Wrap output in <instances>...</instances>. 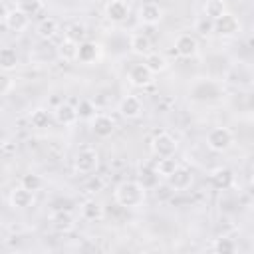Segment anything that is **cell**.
<instances>
[{
    "mask_svg": "<svg viewBox=\"0 0 254 254\" xmlns=\"http://www.w3.org/2000/svg\"><path fill=\"white\" fill-rule=\"evenodd\" d=\"M99 56H101V46H99L97 42H93V40H83V42H79V46H77V60H75V62L87 65V64L97 62Z\"/></svg>",
    "mask_w": 254,
    "mask_h": 254,
    "instance_id": "obj_17",
    "label": "cell"
},
{
    "mask_svg": "<svg viewBox=\"0 0 254 254\" xmlns=\"http://www.w3.org/2000/svg\"><path fill=\"white\" fill-rule=\"evenodd\" d=\"M50 222L58 232H69L75 228V216L67 208H58L50 214Z\"/></svg>",
    "mask_w": 254,
    "mask_h": 254,
    "instance_id": "obj_16",
    "label": "cell"
},
{
    "mask_svg": "<svg viewBox=\"0 0 254 254\" xmlns=\"http://www.w3.org/2000/svg\"><path fill=\"white\" fill-rule=\"evenodd\" d=\"M210 248H212L216 254H232V252L238 250V244L234 242V238L222 234V236H218V238L212 240V246H210Z\"/></svg>",
    "mask_w": 254,
    "mask_h": 254,
    "instance_id": "obj_27",
    "label": "cell"
},
{
    "mask_svg": "<svg viewBox=\"0 0 254 254\" xmlns=\"http://www.w3.org/2000/svg\"><path fill=\"white\" fill-rule=\"evenodd\" d=\"M6 14H8V6L0 0V24H4V18H6Z\"/></svg>",
    "mask_w": 254,
    "mask_h": 254,
    "instance_id": "obj_36",
    "label": "cell"
},
{
    "mask_svg": "<svg viewBox=\"0 0 254 254\" xmlns=\"http://www.w3.org/2000/svg\"><path fill=\"white\" fill-rule=\"evenodd\" d=\"M204 143H206V147H208L210 151H214V153H226V151L234 145V133H232V129L218 125V127H212V129L206 133Z\"/></svg>",
    "mask_w": 254,
    "mask_h": 254,
    "instance_id": "obj_2",
    "label": "cell"
},
{
    "mask_svg": "<svg viewBox=\"0 0 254 254\" xmlns=\"http://www.w3.org/2000/svg\"><path fill=\"white\" fill-rule=\"evenodd\" d=\"M167 183H169V187H171L173 190L183 192V190H189V189L192 187L194 177H192V171H190V169H187L185 165H179V167L175 169V173L167 179Z\"/></svg>",
    "mask_w": 254,
    "mask_h": 254,
    "instance_id": "obj_10",
    "label": "cell"
},
{
    "mask_svg": "<svg viewBox=\"0 0 254 254\" xmlns=\"http://www.w3.org/2000/svg\"><path fill=\"white\" fill-rule=\"evenodd\" d=\"M127 81L133 85V87H149L153 81H155V73L145 65V64H135L129 67L127 71Z\"/></svg>",
    "mask_w": 254,
    "mask_h": 254,
    "instance_id": "obj_6",
    "label": "cell"
},
{
    "mask_svg": "<svg viewBox=\"0 0 254 254\" xmlns=\"http://www.w3.org/2000/svg\"><path fill=\"white\" fill-rule=\"evenodd\" d=\"M4 26L10 32H14V34H22L30 26V16H26L24 12H20L18 8H12V10H8V14L4 18Z\"/></svg>",
    "mask_w": 254,
    "mask_h": 254,
    "instance_id": "obj_18",
    "label": "cell"
},
{
    "mask_svg": "<svg viewBox=\"0 0 254 254\" xmlns=\"http://www.w3.org/2000/svg\"><path fill=\"white\" fill-rule=\"evenodd\" d=\"M194 30L200 34V36H210L214 34V20L206 18V16H200L196 22H194Z\"/></svg>",
    "mask_w": 254,
    "mask_h": 254,
    "instance_id": "obj_34",
    "label": "cell"
},
{
    "mask_svg": "<svg viewBox=\"0 0 254 254\" xmlns=\"http://www.w3.org/2000/svg\"><path fill=\"white\" fill-rule=\"evenodd\" d=\"M50 121H52V113H50L46 107H36V109L30 113V123H32V127H36V129L48 127Z\"/></svg>",
    "mask_w": 254,
    "mask_h": 254,
    "instance_id": "obj_28",
    "label": "cell"
},
{
    "mask_svg": "<svg viewBox=\"0 0 254 254\" xmlns=\"http://www.w3.org/2000/svg\"><path fill=\"white\" fill-rule=\"evenodd\" d=\"M163 16H165V10H163V6H159L157 2H145V4H141L139 10H137V18H139V22L145 24V26H155V24H159V22L163 20Z\"/></svg>",
    "mask_w": 254,
    "mask_h": 254,
    "instance_id": "obj_11",
    "label": "cell"
},
{
    "mask_svg": "<svg viewBox=\"0 0 254 254\" xmlns=\"http://www.w3.org/2000/svg\"><path fill=\"white\" fill-rule=\"evenodd\" d=\"M14 87V79L6 73V71H0V95H6L10 93Z\"/></svg>",
    "mask_w": 254,
    "mask_h": 254,
    "instance_id": "obj_35",
    "label": "cell"
},
{
    "mask_svg": "<svg viewBox=\"0 0 254 254\" xmlns=\"http://www.w3.org/2000/svg\"><path fill=\"white\" fill-rule=\"evenodd\" d=\"M202 12H204L206 18L216 20L226 12V4H224V0H206L204 6H202Z\"/></svg>",
    "mask_w": 254,
    "mask_h": 254,
    "instance_id": "obj_29",
    "label": "cell"
},
{
    "mask_svg": "<svg viewBox=\"0 0 254 254\" xmlns=\"http://www.w3.org/2000/svg\"><path fill=\"white\" fill-rule=\"evenodd\" d=\"M117 111L125 119H137L143 113V101L137 95H123L117 103Z\"/></svg>",
    "mask_w": 254,
    "mask_h": 254,
    "instance_id": "obj_12",
    "label": "cell"
},
{
    "mask_svg": "<svg viewBox=\"0 0 254 254\" xmlns=\"http://www.w3.org/2000/svg\"><path fill=\"white\" fill-rule=\"evenodd\" d=\"M175 52L181 56V58H194L198 54V40L194 34H189V32H183L175 38Z\"/></svg>",
    "mask_w": 254,
    "mask_h": 254,
    "instance_id": "obj_8",
    "label": "cell"
},
{
    "mask_svg": "<svg viewBox=\"0 0 254 254\" xmlns=\"http://www.w3.org/2000/svg\"><path fill=\"white\" fill-rule=\"evenodd\" d=\"M139 183L149 190V189H153V187H157V183H159V175H157V171H155V165L153 163H149V161H143L141 165H139Z\"/></svg>",
    "mask_w": 254,
    "mask_h": 254,
    "instance_id": "obj_21",
    "label": "cell"
},
{
    "mask_svg": "<svg viewBox=\"0 0 254 254\" xmlns=\"http://www.w3.org/2000/svg\"><path fill=\"white\" fill-rule=\"evenodd\" d=\"M85 26L83 24H79V22H73V24H69L67 28H65V38L67 40H71V42H83L85 40Z\"/></svg>",
    "mask_w": 254,
    "mask_h": 254,
    "instance_id": "obj_32",
    "label": "cell"
},
{
    "mask_svg": "<svg viewBox=\"0 0 254 254\" xmlns=\"http://www.w3.org/2000/svg\"><path fill=\"white\" fill-rule=\"evenodd\" d=\"M77 46H79L77 42H71V40L64 38V40L58 44L56 54H58V58H60L62 62H65V64L75 62V60H77Z\"/></svg>",
    "mask_w": 254,
    "mask_h": 254,
    "instance_id": "obj_22",
    "label": "cell"
},
{
    "mask_svg": "<svg viewBox=\"0 0 254 254\" xmlns=\"http://www.w3.org/2000/svg\"><path fill=\"white\" fill-rule=\"evenodd\" d=\"M234 171L230 169V167H226V165H220V167H216V169H212L210 171V183H212V187L214 189H218V190H226V189H230L232 185H234Z\"/></svg>",
    "mask_w": 254,
    "mask_h": 254,
    "instance_id": "obj_14",
    "label": "cell"
},
{
    "mask_svg": "<svg viewBox=\"0 0 254 254\" xmlns=\"http://www.w3.org/2000/svg\"><path fill=\"white\" fill-rule=\"evenodd\" d=\"M177 149H179L177 139H175L171 133H167V131H159V133H155L153 139H151V153H153L155 157H169V155H175Z\"/></svg>",
    "mask_w": 254,
    "mask_h": 254,
    "instance_id": "obj_4",
    "label": "cell"
},
{
    "mask_svg": "<svg viewBox=\"0 0 254 254\" xmlns=\"http://www.w3.org/2000/svg\"><path fill=\"white\" fill-rule=\"evenodd\" d=\"M240 30H242L240 20L228 10L220 18L214 20V34H218L220 38H234L240 34Z\"/></svg>",
    "mask_w": 254,
    "mask_h": 254,
    "instance_id": "obj_5",
    "label": "cell"
},
{
    "mask_svg": "<svg viewBox=\"0 0 254 254\" xmlns=\"http://www.w3.org/2000/svg\"><path fill=\"white\" fill-rule=\"evenodd\" d=\"M131 14V8L125 0H109L103 8V16L111 24H123Z\"/></svg>",
    "mask_w": 254,
    "mask_h": 254,
    "instance_id": "obj_7",
    "label": "cell"
},
{
    "mask_svg": "<svg viewBox=\"0 0 254 254\" xmlns=\"http://www.w3.org/2000/svg\"><path fill=\"white\" fill-rule=\"evenodd\" d=\"M181 163L175 159V155H169V157H157V163H155V171L159 175V179H169L175 169L179 167Z\"/></svg>",
    "mask_w": 254,
    "mask_h": 254,
    "instance_id": "obj_23",
    "label": "cell"
},
{
    "mask_svg": "<svg viewBox=\"0 0 254 254\" xmlns=\"http://www.w3.org/2000/svg\"><path fill=\"white\" fill-rule=\"evenodd\" d=\"M147 198V189L139 181H121L113 189V200L123 208H139Z\"/></svg>",
    "mask_w": 254,
    "mask_h": 254,
    "instance_id": "obj_1",
    "label": "cell"
},
{
    "mask_svg": "<svg viewBox=\"0 0 254 254\" xmlns=\"http://www.w3.org/2000/svg\"><path fill=\"white\" fill-rule=\"evenodd\" d=\"M16 8L26 16H36L44 8V0H16Z\"/></svg>",
    "mask_w": 254,
    "mask_h": 254,
    "instance_id": "obj_30",
    "label": "cell"
},
{
    "mask_svg": "<svg viewBox=\"0 0 254 254\" xmlns=\"http://www.w3.org/2000/svg\"><path fill=\"white\" fill-rule=\"evenodd\" d=\"M79 216H81L83 220H87V222H99V220H103V216H105V208H103V204H101L99 200H95V198H85V200L79 204Z\"/></svg>",
    "mask_w": 254,
    "mask_h": 254,
    "instance_id": "obj_15",
    "label": "cell"
},
{
    "mask_svg": "<svg viewBox=\"0 0 254 254\" xmlns=\"http://www.w3.org/2000/svg\"><path fill=\"white\" fill-rule=\"evenodd\" d=\"M99 167V151L93 147H81L73 155V171L77 175H91Z\"/></svg>",
    "mask_w": 254,
    "mask_h": 254,
    "instance_id": "obj_3",
    "label": "cell"
},
{
    "mask_svg": "<svg viewBox=\"0 0 254 254\" xmlns=\"http://www.w3.org/2000/svg\"><path fill=\"white\" fill-rule=\"evenodd\" d=\"M8 202H10V206L14 210H26V208H30L34 204V192L28 190V189H24L22 185H18V187H14L10 190Z\"/></svg>",
    "mask_w": 254,
    "mask_h": 254,
    "instance_id": "obj_13",
    "label": "cell"
},
{
    "mask_svg": "<svg viewBox=\"0 0 254 254\" xmlns=\"http://www.w3.org/2000/svg\"><path fill=\"white\" fill-rule=\"evenodd\" d=\"M129 50L135 54V56H141L145 58L149 52H153V42L147 34H141V32H135L129 36Z\"/></svg>",
    "mask_w": 254,
    "mask_h": 254,
    "instance_id": "obj_19",
    "label": "cell"
},
{
    "mask_svg": "<svg viewBox=\"0 0 254 254\" xmlns=\"http://www.w3.org/2000/svg\"><path fill=\"white\" fill-rule=\"evenodd\" d=\"M145 65L157 75V73H163L169 67V60L163 54H159V52H149L145 56Z\"/></svg>",
    "mask_w": 254,
    "mask_h": 254,
    "instance_id": "obj_26",
    "label": "cell"
},
{
    "mask_svg": "<svg viewBox=\"0 0 254 254\" xmlns=\"http://www.w3.org/2000/svg\"><path fill=\"white\" fill-rule=\"evenodd\" d=\"M20 185H22L24 189L36 192V190H40V189L44 187V179H42V175H38V173H26V175L20 179Z\"/></svg>",
    "mask_w": 254,
    "mask_h": 254,
    "instance_id": "obj_31",
    "label": "cell"
},
{
    "mask_svg": "<svg viewBox=\"0 0 254 254\" xmlns=\"http://www.w3.org/2000/svg\"><path fill=\"white\" fill-rule=\"evenodd\" d=\"M54 117H56V121H58L60 125L69 127V125H75V123H77V109H75V105L64 101V103H60V105L54 109Z\"/></svg>",
    "mask_w": 254,
    "mask_h": 254,
    "instance_id": "obj_20",
    "label": "cell"
},
{
    "mask_svg": "<svg viewBox=\"0 0 254 254\" xmlns=\"http://www.w3.org/2000/svg\"><path fill=\"white\" fill-rule=\"evenodd\" d=\"M18 54L14 48L10 46H2L0 48V71H14L18 67Z\"/></svg>",
    "mask_w": 254,
    "mask_h": 254,
    "instance_id": "obj_24",
    "label": "cell"
},
{
    "mask_svg": "<svg viewBox=\"0 0 254 254\" xmlns=\"http://www.w3.org/2000/svg\"><path fill=\"white\" fill-rule=\"evenodd\" d=\"M75 109H77V119L89 121L95 115V105H93L91 99H79V103L75 105Z\"/></svg>",
    "mask_w": 254,
    "mask_h": 254,
    "instance_id": "obj_33",
    "label": "cell"
},
{
    "mask_svg": "<svg viewBox=\"0 0 254 254\" xmlns=\"http://www.w3.org/2000/svg\"><path fill=\"white\" fill-rule=\"evenodd\" d=\"M58 32H60V22H58L56 18H52V16L40 20V24L36 26V34H38L42 40H52Z\"/></svg>",
    "mask_w": 254,
    "mask_h": 254,
    "instance_id": "obj_25",
    "label": "cell"
},
{
    "mask_svg": "<svg viewBox=\"0 0 254 254\" xmlns=\"http://www.w3.org/2000/svg\"><path fill=\"white\" fill-rule=\"evenodd\" d=\"M89 129L95 137H109L113 131H115V119L107 113H95L91 119H89Z\"/></svg>",
    "mask_w": 254,
    "mask_h": 254,
    "instance_id": "obj_9",
    "label": "cell"
}]
</instances>
